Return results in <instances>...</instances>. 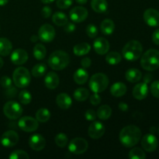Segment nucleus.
Wrapping results in <instances>:
<instances>
[{"label":"nucleus","instance_id":"f257e3e1","mask_svg":"<svg viewBox=\"0 0 159 159\" xmlns=\"http://www.w3.org/2000/svg\"><path fill=\"white\" fill-rule=\"evenodd\" d=\"M141 130L137 126H127L120 133V141L124 147L132 148L141 141Z\"/></svg>","mask_w":159,"mask_h":159},{"label":"nucleus","instance_id":"f03ea898","mask_svg":"<svg viewBox=\"0 0 159 159\" xmlns=\"http://www.w3.org/2000/svg\"><path fill=\"white\" fill-rule=\"evenodd\" d=\"M70 62L68 53L63 51H55L49 56L48 65L55 71H61L66 68Z\"/></svg>","mask_w":159,"mask_h":159},{"label":"nucleus","instance_id":"7ed1b4c3","mask_svg":"<svg viewBox=\"0 0 159 159\" xmlns=\"http://www.w3.org/2000/svg\"><path fill=\"white\" fill-rule=\"evenodd\" d=\"M143 52L141 43L138 40H132L127 43L122 50L123 57L129 61H135L141 57Z\"/></svg>","mask_w":159,"mask_h":159},{"label":"nucleus","instance_id":"20e7f679","mask_svg":"<svg viewBox=\"0 0 159 159\" xmlns=\"http://www.w3.org/2000/svg\"><path fill=\"white\" fill-rule=\"evenodd\" d=\"M141 65L144 70L153 71L159 68V51L150 49L143 54L141 60Z\"/></svg>","mask_w":159,"mask_h":159},{"label":"nucleus","instance_id":"39448f33","mask_svg":"<svg viewBox=\"0 0 159 159\" xmlns=\"http://www.w3.org/2000/svg\"><path fill=\"white\" fill-rule=\"evenodd\" d=\"M109 85V79L103 73H96L90 79L89 85L93 93H100L107 89Z\"/></svg>","mask_w":159,"mask_h":159},{"label":"nucleus","instance_id":"423d86ee","mask_svg":"<svg viewBox=\"0 0 159 159\" xmlns=\"http://www.w3.org/2000/svg\"><path fill=\"white\" fill-rule=\"evenodd\" d=\"M12 79L16 86L20 89L26 88L30 83V74L26 68L19 67L14 71Z\"/></svg>","mask_w":159,"mask_h":159},{"label":"nucleus","instance_id":"0eeeda50","mask_svg":"<svg viewBox=\"0 0 159 159\" xmlns=\"http://www.w3.org/2000/svg\"><path fill=\"white\" fill-rule=\"evenodd\" d=\"M5 116L10 120H16L22 116L23 108L21 105L15 101H9L3 107Z\"/></svg>","mask_w":159,"mask_h":159},{"label":"nucleus","instance_id":"6e6552de","mask_svg":"<svg viewBox=\"0 0 159 159\" xmlns=\"http://www.w3.org/2000/svg\"><path fill=\"white\" fill-rule=\"evenodd\" d=\"M89 147L87 141L82 138H75L70 141L68 149L75 155H82L85 153Z\"/></svg>","mask_w":159,"mask_h":159},{"label":"nucleus","instance_id":"1a4fd4ad","mask_svg":"<svg viewBox=\"0 0 159 159\" xmlns=\"http://www.w3.org/2000/svg\"><path fill=\"white\" fill-rule=\"evenodd\" d=\"M39 40L43 43L51 42L55 37V30L51 25L43 24L40 27L38 31Z\"/></svg>","mask_w":159,"mask_h":159},{"label":"nucleus","instance_id":"9d476101","mask_svg":"<svg viewBox=\"0 0 159 159\" xmlns=\"http://www.w3.org/2000/svg\"><path fill=\"white\" fill-rule=\"evenodd\" d=\"M18 126L25 132H34L38 129L39 124L37 119L31 116H23L20 118Z\"/></svg>","mask_w":159,"mask_h":159},{"label":"nucleus","instance_id":"9b49d317","mask_svg":"<svg viewBox=\"0 0 159 159\" xmlns=\"http://www.w3.org/2000/svg\"><path fill=\"white\" fill-rule=\"evenodd\" d=\"M158 145V139L154 134H147L141 139V146L148 152H155Z\"/></svg>","mask_w":159,"mask_h":159},{"label":"nucleus","instance_id":"f8f14e48","mask_svg":"<svg viewBox=\"0 0 159 159\" xmlns=\"http://www.w3.org/2000/svg\"><path fill=\"white\" fill-rule=\"evenodd\" d=\"M89 12L85 8L82 6H75L69 12V16L74 23H82L88 17Z\"/></svg>","mask_w":159,"mask_h":159},{"label":"nucleus","instance_id":"ddd939ff","mask_svg":"<svg viewBox=\"0 0 159 159\" xmlns=\"http://www.w3.org/2000/svg\"><path fill=\"white\" fill-rule=\"evenodd\" d=\"M19 141V135L14 130H7L1 138V144L6 148L14 147Z\"/></svg>","mask_w":159,"mask_h":159},{"label":"nucleus","instance_id":"4468645a","mask_svg":"<svg viewBox=\"0 0 159 159\" xmlns=\"http://www.w3.org/2000/svg\"><path fill=\"white\" fill-rule=\"evenodd\" d=\"M105 133V127L99 121H95L91 123L88 130L89 136L93 139H99L102 138Z\"/></svg>","mask_w":159,"mask_h":159},{"label":"nucleus","instance_id":"2eb2a0df","mask_svg":"<svg viewBox=\"0 0 159 159\" xmlns=\"http://www.w3.org/2000/svg\"><path fill=\"white\" fill-rule=\"evenodd\" d=\"M144 20L148 26H159V12L153 8H150L144 11Z\"/></svg>","mask_w":159,"mask_h":159},{"label":"nucleus","instance_id":"dca6fc26","mask_svg":"<svg viewBox=\"0 0 159 159\" xmlns=\"http://www.w3.org/2000/svg\"><path fill=\"white\" fill-rule=\"evenodd\" d=\"M93 48L98 54L104 55L107 54L110 50V43L104 37H98L93 43Z\"/></svg>","mask_w":159,"mask_h":159},{"label":"nucleus","instance_id":"f3484780","mask_svg":"<svg viewBox=\"0 0 159 159\" xmlns=\"http://www.w3.org/2000/svg\"><path fill=\"white\" fill-rule=\"evenodd\" d=\"M29 144L33 150L41 151L46 145V140L40 134H35L29 138Z\"/></svg>","mask_w":159,"mask_h":159},{"label":"nucleus","instance_id":"a211bd4d","mask_svg":"<svg viewBox=\"0 0 159 159\" xmlns=\"http://www.w3.org/2000/svg\"><path fill=\"white\" fill-rule=\"evenodd\" d=\"M11 61L16 65H22L28 60V54L23 49H16L11 54Z\"/></svg>","mask_w":159,"mask_h":159},{"label":"nucleus","instance_id":"6ab92c4d","mask_svg":"<svg viewBox=\"0 0 159 159\" xmlns=\"http://www.w3.org/2000/svg\"><path fill=\"white\" fill-rule=\"evenodd\" d=\"M148 84L145 82L138 83L134 87L133 89V96L136 99L142 100L148 96Z\"/></svg>","mask_w":159,"mask_h":159},{"label":"nucleus","instance_id":"aec40b11","mask_svg":"<svg viewBox=\"0 0 159 159\" xmlns=\"http://www.w3.org/2000/svg\"><path fill=\"white\" fill-rule=\"evenodd\" d=\"M59 77L54 71H50L47 74L44 79V84L46 87L49 89H54L57 88L59 85Z\"/></svg>","mask_w":159,"mask_h":159},{"label":"nucleus","instance_id":"412c9836","mask_svg":"<svg viewBox=\"0 0 159 159\" xmlns=\"http://www.w3.org/2000/svg\"><path fill=\"white\" fill-rule=\"evenodd\" d=\"M56 102L57 106L62 110H68L72 104V100L69 95L66 93H61L56 98Z\"/></svg>","mask_w":159,"mask_h":159},{"label":"nucleus","instance_id":"4be33fe9","mask_svg":"<svg viewBox=\"0 0 159 159\" xmlns=\"http://www.w3.org/2000/svg\"><path fill=\"white\" fill-rule=\"evenodd\" d=\"M127 93V86L123 82H116L110 87V93L114 97H121Z\"/></svg>","mask_w":159,"mask_h":159},{"label":"nucleus","instance_id":"5701e85b","mask_svg":"<svg viewBox=\"0 0 159 159\" xmlns=\"http://www.w3.org/2000/svg\"><path fill=\"white\" fill-rule=\"evenodd\" d=\"M125 77L128 82L135 83L141 80L142 78V74H141V71L137 68H130L126 71Z\"/></svg>","mask_w":159,"mask_h":159},{"label":"nucleus","instance_id":"b1692460","mask_svg":"<svg viewBox=\"0 0 159 159\" xmlns=\"http://www.w3.org/2000/svg\"><path fill=\"white\" fill-rule=\"evenodd\" d=\"M74 81L79 85H83L89 79V74L84 68H79L75 71L73 75Z\"/></svg>","mask_w":159,"mask_h":159},{"label":"nucleus","instance_id":"393cba45","mask_svg":"<svg viewBox=\"0 0 159 159\" xmlns=\"http://www.w3.org/2000/svg\"><path fill=\"white\" fill-rule=\"evenodd\" d=\"M100 29L104 35H111L115 30L114 22L110 19H106L101 23Z\"/></svg>","mask_w":159,"mask_h":159},{"label":"nucleus","instance_id":"a878e982","mask_svg":"<svg viewBox=\"0 0 159 159\" xmlns=\"http://www.w3.org/2000/svg\"><path fill=\"white\" fill-rule=\"evenodd\" d=\"M91 7L98 13H103L108 9V3L107 0H92Z\"/></svg>","mask_w":159,"mask_h":159},{"label":"nucleus","instance_id":"bb28decb","mask_svg":"<svg viewBox=\"0 0 159 159\" xmlns=\"http://www.w3.org/2000/svg\"><path fill=\"white\" fill-rule=\"evenodd\" d=\"M12 49V43L7 38H0V55L8 56Z\"/></svg>","mask_w":159,"mask_h":159},{"label":"nucleus","instance_id":"cd10ccee","mask_svg":"<svg viewBox=\"0 0 159 159\" xmlns=\"http://www.w3.org/2000/svg\"><path fill=\"white\" fill-rule=\"evenodd\" d=\"M91 50V46L88 43H80L73 48V52L76 56H83L88 54Z\"/></svg>","mask_w":159,"mask_h":159},{"label":"nucleus","instance_id":"c85d7f7f","mask_svg":"<svg viewBox=\"0 0 159 159\" xmlns=\"http://www.w3.org/2000/svg\"><path fill=\"white\" fill-rule=\"evenodd\" d=\"M112 114V109L110 106L108 105H102L98 109L97 115L98 117L102 120H106L109 119Z\"/></svg>","mask_w":159,"mask_h":159},{"label":"nucleus","instance_id":"c756f323","mask_svg":"<svg viewBox=\"0 0 159 159\" xmlns=\"http://www.w3.org/2000/svg\"><path fill=\"white\" fill-rule=\"evenodd\" d=\"M52 21L55 25L58 26H65L68 22V17L64 12H56L52 16Z\"/></svg>","mask_w":159,"mask_h":159},{"label":"nucleus","instance_id":"7c9ffc66","mask_svg":"<svg viewBox=\"0 0 159 159\" xmlns=\"http://www.w3.org/2000/svg\"><path fill=\"white\" fill-rule=\"evenodd\" d=\"M51 117V112L46 108H40L36 112V119L38 122L46 123Z\"/></svg>","mask_w":159,"mask_h":159},{"label":"nucleus","instance_id":"2f4dec72","mask_svg":"<svg viewBox=\"0 0 159 159\" xmlns=\"http://www.w3.org/2000/svg\"><path fill=\"white\" fill-rule=\"evenodd\" d=\"M89 91L87 89L85 88H79L75 89L74 92V98L77 101L79 102H83V101L86 100L89 97Z\"/></svg>","mask_w":159,"mask_h":159},{"label":"nucleus","instance_id":"473e14b6","mask_svg":"<svg viewBox=\"0 0 159 159\" xmlns=\"http://www.w3.org/2000/svg\"><path fill=\"white\" fill-rule=\"evenodd\" d=\"M47 54V50L42 43H37L34 48V56L37 60H43Z\"/></svg>","mask_w":159,"mask_h":159},{"label":"nucleus","instance_id":"72a5a7b5","mask_svg":"<svg viewBox=\"0 0 159 159\" xmlns=\"http://www.w3.org/2000/svg\"><path fill=\"white\" fill-rule=\"evenodd\" d=\"M122 60V56L120 53L116 52V51H112L107 54L106 57V61L109 65H115L119 64Z\"/></svg>","mask_w":159,"mask_h":159},{"label":"nucleus","instance_id":"f704fd0d","mask_svg":"<svg viewBox=\"0 0 159 159\" xmlns=\"http://www.w3.org/2000/svg\"><path fill=\"white\" fill-rule=\"evenodd\" d=\"M47 71V65L43 63H40L34 66L32 69V75L34 77H42Z\"/></svg>","mask_w":159,"mask_h":159},{"label":"nucleus","instance_id":"c9c22d12","mask_svg":"<svg viewBox=\"0 0 159 159\" xmlns=\"http://www.w3.org/2000/svg\"><path fill=\"white\" fill-rule=\"evenodd\" d=\"M128 157L130 159H144L146 158V155L140 148H134L129 152Z\"/></svg>","mask_w":159,"mask_h":159},{"label":"nucleus","instance_id":"e433bc0d","mask_svg":"<svg viewBox=\"0 0 159 159\" xmlns=\"http://www.w3.org/2000/svg\"><path fill=\"white\" fill-rule=\"evenodd\" d=\"M54 141L59 148H65L68 144V139L65 134L59 133L54 138Z\"/></svg>","mask_w":159,"mask_h":159},{"label":"nucleus","instance_id":"4c0bfd02","mask_svg":"<svg viewBox=\"0 0 159 159\" xmlns=\"http://www.w3.org/2000/svg\"><path fill=\"white\" fill-rule=\"evenodd\" d=\"M19 99L22 104L27 105V104L30 103L31 100H32V96L27 90H23L19 94Z\"/></svg>","mask_w":159,"mask_h":159},{"label":"nucleus","instance_id":"58836bf2","mask_svg":"<svg viewBox=\"0 0 159 159\" xmlns=\"http://www.w3.org/2000/svg\"><path fill=\"white\" fill-rule=\"evenodd\" d=\"M9 158L10 159H28L30 156L24 151L16 150L10 154Z\"/></svg>","mask_w":159,"mask_h":159},{"label":"nucleus","instance_id":"ea45409f","mask_svg":"<svg viewBox=\"0 0 159 159\" xmlns=\"http://www.w3.org/2000/svg\"><path fill=\"white\" fill-rule=\"evenodd\" d=\"M85 31H86L87 35L90 38H95L98 34V29L96 25L94 24H89L87 26Z\"/></svg>","mask_w":159,"mask_h":159},{"label":"nucleus","instance_id":"a19ab883","mask_svg":"<svg viewBox=\"0 0 159 159\" xmlns=\"http://www.w3.org/2000/svg\"><path fill=\"white\" fill-rule=\"evenodd\" d=\"M151 93H152V96L155 98L159 99V81H155L152 83L150 87Z\"/></svg>","mask_w":159,"mask_h":159},{"label":"nucleus","instance_id":"79ce46f5","mask_svg":"<svg viewBox=\"0 0 159 159\" xmlns=\"http://www.w3.org/2000/svg\"><path fill=\"white\" fill-rule=\"evenodd\" d=\"M73 0H57V6L59 9H65L69 8L72 4Z\"/></svg>","mask_w":159,"mask_h":159},{"label":"nucleus","instance_id":"37998d69","mask_svg":"<svg viewBox=\"0 0 159 159\" xmlns=\"http://www.w3.org/2000/svg\"><path fill=\"white\" fill-rule=\"evenodd\" d=\"M0 85L5 89H8L12 86V80L8 76H2L0 79Z\"/></svg>","mask_w":159,"mask_h":159},{"label":"nucleus","instance_id":"c03bdc74","mask_svg":"<svg viewBox=\"0 0 159 159\" xmlns=\"http://www.w3.org/2000/svg\"><path fill=\"white\" fill-rule=\"evenodd\" d=\"M96 113L93 110H91V109H89L85 111V117L87 120L89 121H93L96 120Z\"/></svg>","mask_w":159,"mask_h":159},{"label":"nucleus","instance_id":"a18cd8bd","mask_svg":"<svg viewBox=\"0 0 159 159\" xmlns=\"http://www.w3.org/2000/svg\"><path fill=\"white\" fill-rule=\"evenodd\" d=\"M90 102L93 106L99 105L101 102V97L99 96V95L98 93H94V94L90 96Z\"/></svg>","mask_w":159,"mask_h":159},{"label":"nucleus","instance_id":"49530a36","mask_svg":"<svg viewBox=\"0 0 159 159\" xmlns=\"http://www.w3.org/2000/svg\"><path fill=\"white\" fill-rule=\"evenodd\" d=\"M51 13H52V10H51V9L49 6H44V7L42 9L41 14L42 16H43V18H49L51 16Z\"/></svg>","mask_w":159,"mask_h":159},{"label":"nucleus","instance_id":"de8ad7c7","mask_svg":"<svg viewBox=\"0 0 159 159\" xmlns=\"http://www.w3.org/2000/svg\"><path fill=\"white\" fill-rule=\"evenodd\" d=\"M75 25L72 23L68 22V23L64 26V30L67 33L73 32V31H75Z\"/></svg>","mask_w":159,"mask_h":159},{"label":"nucleus","instance_id":"09e8293b","mask_svg":"<svg viewBox=\"0 0 159 159\" xmlns=\"http://www.w3.org/2000/svg\"><path fill=\"white\" fill-rule=\"evenodd\" d=\"M81 65L84 68H89L92 65V61L89 57H84L81 61Z\"/></svg>","mask_w":159,"mask_h":159},{"label":"nucleus","instance_id":"8fccbe9b","mask_svg":"<svg viewBox=\"0 0 159 159\" xmlns=\"http://www.w3.org/2000/svg\"><path fill=\"white\" fill-rule=\"evenodd\" d=\"M152 41L156 45H159V29L155 30L152 34Z\"/></svg>","mask_w":159,"mask_h":159},{"label":"nucleus","instance_id":"3c124183","mask_svg":"<svg viewBox=\"0 0 159 159\" xmlns=\"http://www.w3.org/2000/svg\"><path fill=\"white\" fill-rule=\"evenodd\" d=\"M16 89L13 88L12 86L9 87L7 89V92H6V95H7L8 98H12L16 96Z\"/></svg>","mask_w":159,"mask_h":159},{"label":"nucleus","instance_id":"603ef678","mask_svg":"<svg viewBox=\"0 0 159 159\" xmlns=\"http://www.w3.org/2000/svg\"><path fill=\"white\" fill-rule=\"evenodd\" d=\"M118 107H119L120 110H121V111H124V112L127 111V110H128V105H127L126 102H120Z\"/></svg>","mask_w":159,"mask_h":159},{"label":"nucleus","instance_id":"864d4df0","mask_svg":"<svg viewBox=\"0 0 159 159\" xmlns=\"http://www.w3.org/2000/svg\"><path fill=\"white\" fill-rule=\"evenodd\" d=\"M152 76L151 75H145V77H144V82H145V83H148V82H150V81L152 80Z\"/></svg>","mask_w":159,"mask_h":159},{"label":"nucleus","instance_id":"5fc2aeb1","mask_svg":"<svg viewBox=\"0 0 159 159\" xmlns=\"http://www.w3.org/2000/svg\"><path fill=\"white\" fill-rule=\"evenodd\" d=\"M8 2H9V0H0V6H6Z\"/></svg>","mask_w":159,"mask_h":159},{"label":"nucleus","instance_id":"6e6d98bb","mask_svg":"<svg viewBox=\"0 0 159 159\" xmlns=\"http://www.w3.org/2000/svg\"><path fill=\"white\" fill-rule=\"evenodd\" d=\"M75 1H76V2L79 3V4L84 5L87 2V1H88V0H75Z\"/></svg>","mask_w":159,"mask_h":159},{"label":"nucleus","instance_id":"4d7b16f0","mask_svg":"<svg viewBox=\"0 0 159 159\" xmlns=\"http://www.w3.org/2000/svg\"><path fill=\"white\" fill-rule=\"evenodd\" d=\"M38 39H39L38 37H37L36 35H33L32 37H31L30 40H31V41H32V42H36L37 40H38Z\"/></svg>","mask_w":159,"mask_h":159},{"label":"nucleus","instance_id":"13d9d810","mask_svg":"<svg viewBox=\"0 0 159 159\" xmlns=\"http://www.w3.org/2000/svg\"><path fill=\"white\" fill-rule=\"evenodd\" d=\"M54 0H41V2L43 3H44V4H49V3H51L53 2Z\"/></svg>","mask_w":159,"mask_h":159},{"label":"nucleus","instance_id":"bf43d9fd","mask_svg":"<svg viewBox=\"0 0 159 159\" xmlns=\"http://www.w3.org/2000/svg\"><path fill=\"white\" fill-rule=\"evenodd\" d=\"M3 65H4V61H3V60L2 57H0V68H2Z\"/></svg>","mask_w":159,"mask_h":159},{"label":"nucleus","instance_id":"052dcab7","mask_svg":"<svg viewBox=\"0 0 159 159\" xmlns=\"http://www.w3.org/2000/svg\"><path fill=\"white\" fill-rule=\"evenodd\" d=\"M158 134H159V128H158Z\"/></svg>","mask_w":159,"mask_h":159}]
</instances>
